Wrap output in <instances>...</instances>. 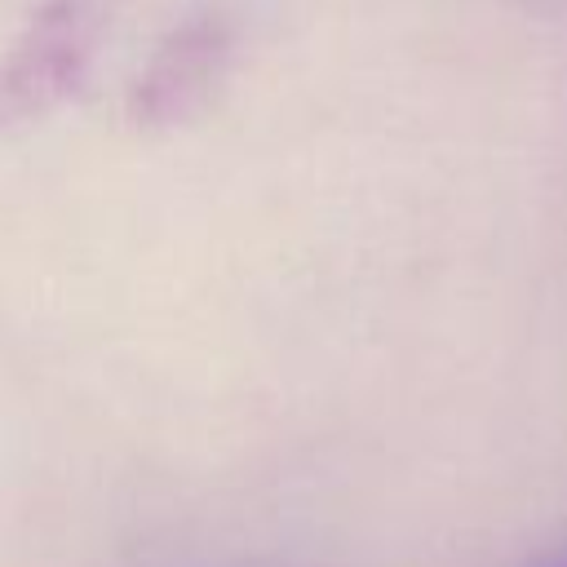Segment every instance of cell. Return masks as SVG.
Wrapping results in <instances>:
<instances>
[{
	"label": "cell",
	"instance_id": "2",
	"mask_svg": "<svg viewBox=\"0 0 567 567\" xmlns=\"http://www.w3.org/2000/svg\"><path fill=\"white\" fill-rule=\"evenodd\" d=\"M226 27L217 18H195L186 27H177L164 49L155 53L142 89H137V102L146 115L155 120H168L177 115L186 102H195L213 80H217V66L226 62Z\"/></svg>",
	"mask_w": 567,
	"mask_h": 567
},
{
	"label": "cell",
	"instance_id": "1",
	"mask_svg": "<svg viewBox=\"0 0 567 567\" xmlns=\"http://www.w3.org/2000/svg\"><path fill=\"white\" fill-rule=\"evenodd\" d=\"M97 40V0H44L0 62V124H22L66 102L89 75Z\"/></svg>",
	"mask_w": 567,
	"mask_h": 567
},
{
	"label": "cell",
	"instance_id": "3",
	"mask_svg": "<svg viewBox=\"0 0 567 567\" xmlns=\"http://www.w3.org/2000/svg\"><path fill=\"white\" fill-rule=\"evenodd\" d=\"M527 567H567V549H554V554H545V558H536Z\"/></svg>",
	"mask_w": 567,
	"mask_h": 567
}]
</instances>
